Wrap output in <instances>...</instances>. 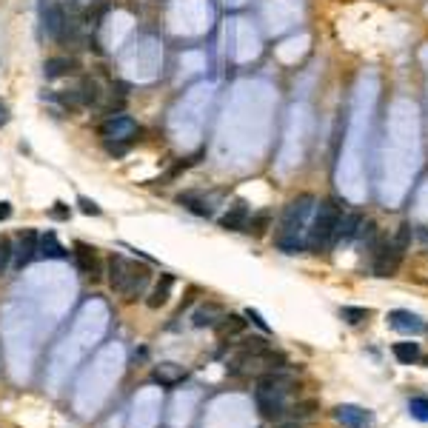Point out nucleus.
Returning a JSON list of instances; mask_svg holds the SVG:
<instances>
[{
  "label": "nucleus",
  "mask_w": 428,
  "mask_h": 428,
  "mask_svg": "<svg viewBox=\"0 0 428 428\" xmlns=\"http://www.w3.org/2000/svg\"><path fill=\"white\" fill-rule=\"evenodd\" d=\"M269 228H272V211H257V214H248L243 231H248L252 237H263Z\"/></svg>",
  "instance_id": "aec40b11"
},
{
  "label": "nucleus",
  "mask_w": 428,
  "mask_h": 428,
  "mask_svg": "<svg viewBox=\"0 0 428 428\" xmlns=\"http://www.w3.org/2000/svg\"><path fill=\"white\" fill-rule=\"evenodd\" d=\"M49 214H51L55 220H69V214H71V211H69V206H66V203H55V209H51Z\"/></svg>",
  "instance_id": "c756f323"
},
{
  "label": "nucleus",
  "mask_w": 428,
  "mask_h": 428,
  "mask_svg": "<svg viewBox=\"0 0 428 428\" xmlns=\"http://www.w3.org/2000/svg\"><path fill=\"white\" fill-rule=\"evenodd\" d=\"M106 9H109V6H106V3H100V0H95V3H92V6H88V9H86V14H83V21H86L88 26H100V21H103V14H106Z\"/></svg>",
  "instance_id": "cd10ccee"
},
{
  "label": "nucleus",
  "mask_w": 428,
  "mask_h": 428,
  "mask_svg": "<svg viewBox=\"0 0 428 428\" xmlns=\"http://www.w3.org/2000/svg\"><path fill=\"white\" fill-rule=\"evenodd\" d=\"M78 97H80V103H86V106L100 103V86H97V80L83 78V80H80V88H78Z\"/></svg>",
  "instance_id": "5701e85b"
},
{
  "label": "nucleus",
  "mask_w": 428,
  "mask_h": 428,
  "mask_svg": "<svg viewBox=\"0 0 428 428\" xmlns=\"http://www.w3.org/2000/svg\"><path fill=\"white\" fill-rule=\"evenodd\" d=\"M126 265H129V260L123 254H112L109 260H106V280H109L112 292H120L123 277H126Z\"/></svg>",
  "instance_id": "4468645a"
},
{
  "label": "nucleus",
  "mask_w": 428,
  "mask_h": 428,
  "mask_svg": "<svg viewBox=\"0 0 428 428\" xmlns=\"http://www.w3.org/2000/svg\"><path fill=\"white\" fill-rule=\"evenodd\" d=\"M289 388H292V380L285 377V374L269 371L265 377H260L257 391H254V403L265 420H280L285 414V394H289Z\"/></svg>",
  "instance_id": "7ed1b4c3"
},
{
  "label": "nucleus",
  "mask_w": 428,
  "mask_h": 428,
  "mask_svg": "<svg viewBox=\"0 0 428 428\" xmlns=\"http://www.w3.org/2000/svg\"><path fill=\"white\" fill-rule=\"evenodd\" d=\"M280 428H300V425H280Z\"/></svg>",
  "instance_id": "72a5a7b5"
},
{
  "label": "nucleus",
  "mask_w": 428,
  "mask_h": 428,
  "mask_svg": "<svg viewBox=\"0 0 428 428\" xmlns=\"http://www.w3.org/2000/svg\"><path fill=\"white\" fill-rule=\"evenodd\" d=\"M246 331V320L240 314H223L220 323H217V337L226 340V337H237Z\"/></svg>",
  "instance_id": "6ab92c4d"
},
{
  "label": "nucleus",
  "mask_w": 428,
  "mask_h": 428,
  "mask_svg": "<svg viewBox=\"0 0 428 428\" xmlns=\"http://www.w3.org/2000/svg\"><path fill=\"white\" fill-rule=\"evenodd\" d=\"M177 203L186 206V209L194 211V214H200V217H211V214H214L209 198H203L200 191H186V194H180V198H177Z\"/></svg>",
  "instance_id": "f3484780"
},
{
  "label": "nucleus",
  "mask_w": 428,
  "mask_h": 428,
  "mask_svg": "<svg viewBox=\"0 0 428 428\" xmlns=\"http://www.w3.org/2000/svg\"><path fill=\"white\" fill-rule=\"evenodd\" d=\"M248 214H252V209H248L246 200H235L228 206V211L220 217V228L226 231H243L246 228V220H248Z\"/></svg>",
  "instance_id": "9b49d317"
},
{
  "label": "nucleus",
  "mask_w": 428,
  "mask_h": 428,
  "mask_svg": "<svg viewBox=\"0 0 428 428\" xmlns=\"http://www.w3.org/2000/svg\"><path fill=\"white\" fill-rule=\"evenodd\" d=\"M171 285H174V277H171V274H160L157 285H154V289H152V294H149V300H146V306H149L152 311H157L160 306H166V302H169V294H171Z\"/></svg>",
  "instance_id": "2eb2a0df"
},
{
  "label": "nucleus",
  "mask_w": 428,
  "mask_h": 428,
  "mask_svg": "<svg viewBox=\"0 0 428 428\" xmlns=\"http://www.w3.org/2000/svg\"><path fill=\"white\" fill-rule=\"evenodd\" d=\"M214 317L220 320V317H223V311H220V306H214V302H211L209 309H200V311H194L191 323L198 326V329H203V326H211V323H214Z\"/></svg>",
  "instance_id": "393cba45"
},
{
  "label": "nucleus",
  "mask_w": 428,
  "mask_h": 428,
  "mask_svg": "<svg viewBox=\"0 0 428 428\" xmlns=\"http://www.w3.org/2000/svg\"><path fill=\"white\" fill-rule=\"evenodd\" d=\"M38 254L46 257V260H63V257H66V248L60 246V240H58L55 231H46V235H40V240H38Z\"/></svg>",
  "instance_id": "dca6fc26"
},
{
  "label": "nucleus",
  "mask_w": 428,
  "mask_h": 428,
  "mask_svg": "<svg viewBox=\"0 0 428 428\" xmlns=\"http://www.w3.org/2000/svg\"><path fill=\"white\" fill-rule=\"evenodd\" d=\"M388 326L394 331H400V334H423L425 331L423 317H417L414 311H403V309L388 314Z\"/></svg>",
  "instance_id": "9d476101"
},
{
  "label": "nucleus",
  "mask_w": 428,
  "mask_h": 428,
  "mask_svg": "<svg viewBox=\"0 0 428 428\" xmlns=\"http://www.w3.org/2000/svg\"><path fill=\"white\" fill-rule=\"evenodd\" d=\"M340 206L331 203V200H323L317 206V214H314V223L309 228V240L306 246L311 252H326V248L334 243L337 237V223H340Z\"/></svg>",
  "instance_id": "20e7f679"
},
{
  "label": "nucleus",
  "mask_w": 428,
  "mask_h": 428,
  "mask_svg": "<svg viewBox=\"0 0 428 428\" xmlns=\"http://www.w3.org/2000/svg\"><path fill=\"white\" fill-rule=\"evenodd\" d=\"M394 357H397V363H403V366H412V363H417L420 360V343H414V340H405V343H394Z\"/></svg>",
  "instance_id": "4be33fe9"
},
{
  "label": "nucleus",
  "mask_w": 428,
  "mask_h": 428,
  "mask_svg": "<svg viewBox=\"0 0 428 428\" xmlns=\"http://www.w3.org/2000/svg\"><path fill=\"white\" fill-rule=\"evenodd\" d=\"M186 377V368L183 366H174V363H163L160 368H154V380L163 383V385H177Z\"/></svg>",
  "instance_id": "412c9836"
},
{
  "label": "nucleus",
  "mask_w": 428,
  "mask_h": 428,
  "mask_svg": "<svg viewBox=\"0 0 428 428\" xmlns=\"http://www.w3.org/2000/svg\"><path fill=\"white\" fill-rule=\"evenodd\" d=\"M360 223H363V217H360L357 211L340 214V223H337V237H334V240H351V237H357V231H360Z\"/></svg>",
  "instance_id": "a211bd4d"
},
{
  "label": "nucleus",
  "mask_w": 428,
  "mask_h": 428,
  "mask_svg": "<svg viewBox=\"0 0 428 428\" xmlns=\"http://www.w3.org/2000/svg\"><path fill=\"white\" fill-rule=\"evenodd\" d=\"M408 240H412V226L403 223L400 231L391 240H374L368 248H371V265H374V274L377 277H394L400 263H403V254L408 248Z\"/></svg>",
  "instance_id": "f03ea898"
},
{
  "label": "nucleus",
  "mask_w": 428,
  "mask_h": 428,
  "mask_svg": "<svg viewBox=\"0 0 428 428\" xmlns=\"http://www.w3.org/2000/svg\"><path fill=\"white\" fill-rule=\"evenodd\" d=\"M12 257H14V243L9 237H0V277L9 272Z\"/></svg>",
  "instance_id": "a878e982"
},
{
  "label": "nucleus",
  "mask_w": 428,
  "mask_h": 428,
  "mask_svg": "<svg viewBox=\"0 0 428 428\" xmlns=\"http://www.w3.org/2000/svg\"><path fill=\"white\" fill-rule=\"evenodd\" d=\"M340 317L346 320L348 326H360L371 317V309H363V306H343L340 309Z\"/></svg>",
  "instance_id": "b1692460"
},
{
  "label": "nucleus",
  "mask_w": 428,
  "mask_h": 428,
  "mask_svg": "<svg viewBox=\"0 0 428 428\" xmlns=\"http://www.w3.org/2000/svg\"><path fill=\"white\" fill-rule=\"evenodd\" d=\"M100 137H106V140H115V143H129L140 129H137V123L129 117V115H112L109 120H103L100 123Z\"/></svg>",
  "instance_id": "423d86ee"
},
{
  "label": "nucleus",
  "mask_w": 428,
  "mask_h": 428,
  "mask_svg": "<svg viewBox=\"0 0 428 428\" xmlns=\"http://www.w3.org/2000/svg\"><path fill=\"white\" fill-rule=\"evenodd\" d=\"M38 240L40 235L34 228H23L21 235H17L14 240V269H23V265H29L34 257H38Z\"/></svg>",
  "instance_id": "6e6552de"
},
{
  "label": "nucleus",
  "mask_w": 428,
  "mask_h": 428,
  "mask_svg": "<svg viewBox=\"0 0 428 428\" xmlns=\"http://www.w3.org/2000/svg\"><path fill=\"white\" fill-rule=\"evenodd\" d=\"M314 198L311 194H300V198H294L289 206L283 209V220H280V231H277V237L274 243L283 248L285 254H297L302 252V228H306V220H309V214L314 211Z\"/></svg>",
  "instance_id": "f257e3e1"
},
{
  "label": "nucleus",
  "mask_w": 428,
  "mask_h": 428,
  "mask_svg": "<svg viewBox=\"0 0 428 428\" xmlns=\"http://www.w3.org/2000/svg\"><path fill=\"white\" fill-rule=\"evenodd\" d=\"M149 280H152V265H149V263H134V260H129L126 277H123V285H120L117 294L126 297V300H134V297L143 294V289L149 285Z\"/></svg>",
  "instance_id": "39448f33"
},
{
  "label": "nucleus",
  "mask_w": 428,
  "mask_h": 428,
  "mask_svg": "<svg viewBox=\"0 0 428 428\" xmlns=\"http://www.w3.org/2000/svg\"><path fill=\"white\" fill-rule=\"evenodd\" d=\"M78 206H80L83 214H92V217H100V211H103L95 200H88V198H78Z\"/></svg>",
  "instance_id": "c85d7f7f"
},
{
  "label": "nucleus",
  "mask_w": 428,
  "mask_h": 428,
  "mask_svg": "<svg viewBox=\"0 0 428 428\" xmlns=\"http://www.w3.org/2000/svg\"><path fill=\"white\" fill-rule=\"evenodd\" d=\"M6 123H9V106H6L3 100H0V129H3Z\"/></svg>",
  "instance_id": "2f4dec72"
},
{
  "label": "nucleus",
  "mask_w": 428,
  "mask_h": 428,
  "mask_svg": "<svg viewBox=\"0 0 428 428\" xmlns=\"http://www.w3.org/2000/svg\"><path fill=\"white\" fill-rule=\"evenodd\" d=\"M75 265L83 277H92V280H100L103 277V263H100V254L97 248L86 246V243H75Z\"/></svg>",
  "instance_id": "0eeeda50"
},
{
  "label": "nucleus",
  "mask_w": 428,
  "mask_h": 428,
  "mask_svg": "<svg viewBox=\"0 0 428 428\" xmlns=\"http://www.w3.org/2000/svg\"><path fill=\"white\" fill-rule=\"evenodd\" d=\"M80 63L75 58H49L43 63V75L46 80H58V78H69V75H78Z\"/></svg>",
  "instance_id": "f8f14e48"
},
{
  "label": "nucleus",
  "mask_w": 428,
  "mask_h": 428,
  "mask_svg": "<svg viewBox=\"0 0 428 428\" xmlns=\"http://www.w3.org/2000/svg\"><path fill=\"white\" fill-rule=\"evenodd\" d=\"M408 414L420 423H428V397H412L408 400Z\"/></svg>",
  "instance_id": "bb28decb"
},
{
  "label": "nucleus",
  "mask_w": 428,
  "mask_h": 428,
  "mask_svg": "<svg viewBox=\"0 0 428 428\" xmlns=\"http://www.w3.org/2000/svg\"><path fill=\"white\" fill-rule=\"evenodd\" d=\"M246 317H248V320H254V326H260L265 334H269V326H265V320H263V317H260L254 309H248V311H246Z\"/></svg>",
  "instance_id": "7c9ffc66"
},
{
  "label": "nucleus",
  "mask_w": 428,
  "mask_h": 428,
  "mask_svg": "<svg viewBox=\"0 0 428 428\" xmlns=\"http://www.w3.org/2000/svg\"><path fill=\"white\" fill-rule=\"evenodd\" d=\"M43 23H46V32L51 34V38L60 40V34H63V29H66V9L58 3V0L46 6V12H43Z\"/></svg>",
  "instance_id": "ddd939ff"
},
{
  "label": "nucleus",
  "mask_w": 428,
  "mask_h": 428,
  "mask_svg": "<svg viewBox=\"0 0 428 428\" xmlns=\"http://www.w3.org/2000/svg\"><path fill=\"white\" fill-rule=\"evenodd\" d=\"M423 363H425V366H428V357H425V360H423Z\"/></svg>",
  "instance_id": "f704fd0d"
},
{
  "label": "nucleus",
  "mask_w": 428,
  "mask_h": 428,
  "mask_svg": "<svg viewBox=\"0 0 428 428\" xmlns=\"http://www.w3.org/2000/svg\"><path fill=\"white\" fill-rule=\"evenodd\" d=\"M9 217H12V203L3 200L0 203V220H9Z\"/></svg>",
  "instance_id": "473e14b6"
},
{
  "label": "nucleus",
  "mask_w": 428,
  "mask_h": 428,
  "mask_svg": "<svg viewBox=\"0 0 428 428\" xmlns=\"http://www.w3.org/2000/svg\"><path fill=\"white\" fill-rule=\"evenodd\" d=\"M334 417H337V423H340L343 428H374L371 412H366V408H360V405H351V403L337 405Z\"/></svg>",
  "instance_id": "1a4fd4ad"
}]
</instances>
